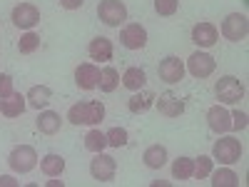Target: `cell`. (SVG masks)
Returning <instances> with one entry per match:
<instances>
[{"label": "cell", "mask_w": 249, "mask_h": 187, "mask_svg": "<svg viewBox=\"0 0 249 187\" xmlns=\"http://www.w3.org/2000/svg\"><path fill=\"white\" fill-rule=\"evenodd\" d=\"M105 117V105L97 100H85V102H75L68 110V120L72 125H100Z\"/></svg>", "instance_id": "obj_1"}, {"label": "cell", "mask_w": 249, "mask_h": 187, "mask_svg": "<svg viewBox=\"0 0 249 187\" xmlns=\"http://www.w3.org/2000/svg\"><path fill=\"white\" fill-rule=\"evenodd\" d=\"M214 95H217L219 102H224V105H234V102H239L244 97V85L239 82V77L224 75L214 82Z\"/></svg>", "instance_id": "obj_2"}, {"label": "cell", "mask_w": 249, "mask_h": 187, "mask_svg": "<svg viewBox=\"0 0 249 187\" xmlns=\"http://www.w3.org/2000/svg\"><path fill=\"white\" fill-rule=\"evenodd\" d=\"M8 165H10L13 172L28 175L30 170H35V165H37V152H35V148H30V145H18V148H13V152H10V157H8Z\"/></svg>", "instance_id": "obj_3"}, {"label": "cell", "mask_w": 249, "mask_h": 187, "mask_svg": "<svg viewBox=\"0 0 249 187\" xmlns=\"http://www.w3.org/2000/svg\"><path fill=\"white\" fill-rule=\"evenodd\" d=\"M97 15L105 25L110 28H120L124 20H127V5L122 0H100L97 5Z\"/></svg>", "instance_id": "obj_4"}, {"label": "cell", "mask_w": 249, "mask_h": 187, "mask_svg": "<svg viewBox=\"0 0 249 187\" xmlns=\"http://www.w3.org/2000/svg\"><path fill=\"white\" fill-rule=\"evenodd\" d=\"M239 157H242V145H239V140H234V137H222V140L214 142L212 160H217V162H222V165H234V162H239Z\"/></svg>", "instance_id": "obj_5"}, {"label": "cell", "mask_w": 249, "mask_h": 187, "mask_svg": "<svg viewBox=\"0 0 249 187\" xmlns=\"http://www.w3.org/2000/svg\"><path fill=\"white\" fill-rule=\"evenodd\" d=\"M249 33V20L244 13H230L222 23V35L232 43H242Z\"/></svg>", "instance_id": "obj_6"}, {"label": "cell", "mask_w": 249, "mask_h": 187, "mask_svg": "<svg viewBox=\"0 0 249 187\" xmlns=\"http://www.w3.org/2000/svg\"><path fill=\"white\" fill-rule=\"evenodd\" d=\"M115 172H117L115 157L112 155H105V152H95V157L90 162V175L97 182H112L115 180Z\"/></svg>", "instance_id": "obj_7"}, {"label": "cell", "mask_w": 249, "mask_h": 187, "mask_svg": "<svg viewBox=\"0 0 249 187\" xmlns=\"http://www.w3.org/2000/svg\"><path fill=\"white\" fill-rule=\"evenodd\" d=\"M10 20H13V25L20 28V30H33L40 23V10L33 3H20V5L13 8Z\"/></svg>", "instance_id": "obj_8"}, {"label": "cell", "mask_w": 249, "mask_h": 187, "mask_svg": "<svg viewBox=\"0 0 249 187\" xmlns=\"http://www.w3.org/2000/svg\"><path fill=\"white\" fill-rule=\"evenodd\" d=\"M214 68H217V60L210 55V53H202V50H197V53H192L190 55V60H187V68L184 70H190V75L192 77H210L212 73H214Z\"/></svg>", "instance_id": "obj_9"}, {"label": "cell", "mask_w": 249, "mask_h": 187, "mask_svg": "<svg viewBox=\"0 0 249 187\" xmlns=\"http://www.w3.org/2000/svg\"><path fill=\"white\" fill-rule=\"evenodd\" d=\"M120 43L127 50H142L147 45V30H144L140 23H130L120 30Z\"/></svg>", "instance_id": "obj_10"}, {"label": "cell", "mask_w": 249, "mask_h": 187, "mask_svg": "<svg viewBox=\"0 0 249 187\" xmlns=\"http://www.w3.org/2000/svg\"><path fill=\"white\" fill-rule=\"evenodd\" d=\"M157 75H160V80L167 82V85H177V82L184 77V62L175 55L164 57L160 62V68H157Z\"/></svg>", "instance_id": "obj_11"}, {"label": "cell", "mask_w": 249, "mask_h": 187, "mask_svg": "<svg viewBox=\"0 0 249 187\" xmlns=\"http://www.w3.org/2000/svg\"><path fill=\"white\" fill-rule=\"evenodd\" d=\"M207 125H210V130L217 132V135H224L232 130V115L230 110H224L222 105H212L207 110Z\"/></svg>", "instance_id": "obj_12"}, {"label": "cell", "mask_w": 249, "mask_h": 187, "mask_svg": "<svg viewBox=\"0 0 249 187\" xmlns=\"http://www.w3.org/2000/svg\"><path fill=\"white\" fill-rule=\"evenodd\" d=\"M155 105H157L160 115H164V117H179L184 112V100L170 90L162 93L160 97H155Z\"/></svg>", "instance_id": "obj_13"}, {"label": "cell", "mask_w": 249, "mask_h": 187, "mask_svg": "<svg viewBox=\"0 0 249 187\" xmlns=\"http://www.w3.org/2000/svg\"><path fill=\"white\" fill-rule=\"evenodd\" d=\"M97 80H100V68L92 65V62H82L75 70V82L80 90H95L97 88Z\"/></svg>", "instance_id": "obj_14"}, {"label": "cell", "mask_w": 249, "mask_h": 187, "mask_svg": "<svg viewBox=\"0 0 249 187\" xmlns=\"http://www.w3.org/2000/svg\"><path fill=\"white\" fill-rule=\"evenodd\" d=\"M219 40V30L212 23H197L192 28V43L199 48H212Z\"/></svg>", "instance_id": "obj_15"}, {"label": "cell", "mask_w": 249, "mask_h": 187, "mask_svg": "<svg viewBox=\"0 0 249 187\" xmlns=\"http://www.w3.org/2000/svg\"><path fill=\"white\" fill-rule=\"evenodd\" d=\"M88 53L92 60H100V62H107L112 60V40L105 37V35H97L90 40V45H88Z\"/></svg>", "instance_id": "obj_16"}, {"label": "cell", "mask_w": 249, "mask_h": 187, "mask_svg": "<svg viewBox=\"0 0 249 187\" xmlns=\"http://www.w3.org/2000/svg\"><path fill=\"white\" fill-rule=\"evenodd\" d=\"M28 108V100L25 95H20V93H13L8 97L0 100V112H3L5 117H18V115H23Z\"/></svg>", "instance_id": "obj_17"}, {"label": "cell", "mask_w": 249, "mask_h": 187, "mask_svg": "<svg viewBox=\"0 0 249 187\" xmlns=\"http://www.w3.org/2000/svg\"><path fill=\"white\" fill-rule=\"evenodd\" d=\"M155 93L152 90H135V95L127 100V108H130V112H135V115H140V112H147L152 105H155Z\"/></svg>", "instance_id": "obj_18"}, {"label": "cell", "mask_w": 249, "mask_h": 187, "mask_svg": "<svg viewBox=\"0 0 249 187\" xmlns=\"http://www.w3.org/2000/svg\"><path fill=\"white\" fill-rule=\"evenodd\" d=\"M25 100H28V105H30V108L43 110V108H48V105H50V100H53V90H50L48 85H33V88L28 90Z\"/></svg>", "instance_id": "obj_19"}, {"label": "cell", "mask_w": 249, "mask_h": 187, "mask_svg": "<svg viewBox=\"0 0 249 187\" xmlns=\"http://www.w3.org/2000/svg\"><path fill=\"white\" fill-rule=\"evenodd\" d=\"M35 125H37V130L43 132V135H57L60 128H62V117L55 110H45V112H40V117H37Z\"/></svg>", "instance_id": "obj_20"}, {"label": "cell", "mask_w": 249, "mask_h": 187, "mask_svg": "<svg viewBox=\"0 0 249 187\" xmlns=\"http://www.w3.org/2000/svg\"><path fill=\"white\" fill-rule=\"evenodd\" d=\"M142 160L150 170H160L167 165V148H164V145H150V148L142 152Z\"/></svg>", "instance_id": "obj_21"}, {"label": "cell", "mask_w": 249, "mask_h": 187, "mask_svg": "<svg viewBox=\"0 0 249 187\" xmlns=\"http://www.w3.org/2000/svg\"><path fill=\"white\" fill-rule=\"evenodd\" d=\"M144 85H147V75H144L142 68H127L122 73V88H127V90H142Z\"/></svg>", "instance_id": "obj_22"}, {"label": "cell", "mask_w": 249, "mask_h": 187, "mask_svg": "<svg viewBox=\"0 0 249 187\" xmlns=\"http://www.w3.org/2000/svg\"><path fill=\"white\" fill-rule=\"evenodd\" d=\"M40 170H43L48 177H60L62 172H65V160H62L60 155H55V152H50V155H45L43 160H40Z\"/></svg>", "instance_id": "obj_23"}, {"label": "cell", "mask_w": 249, "mask_h": 187, "mask_svg": "<svg viewBox=\"0 0 249 187\" xmlns=\"http://www.w3.org/2000/svg\"><path fill=\"white\" fill-rule=\"evenodd\" d=\"M117 85H120V73H117L112 65L102 68V70H100V80H97V88H100L102 93H115Z\"/></svg>", "instance_id": "obj_24"}, {"label": "cell", "mask_w": 249, "mask_h": 187, "mask_svg": "<svg viewBox=\"0 0 249 187\" xmlns=\"http://www.w3.org/2000/svg\"><path fill=\"white\" fill-rule=\"evenodd\" d=\"M195 175V160L192 157H177L172 162V177L175 180H190Z\"/></svg>", "instance_id": "obj_25"}, {"label": "cell", "mask_w": 249, "mask_h": 187, "mask_svg": "<svg viewBox=\"0 0 249 187\" xmlns=\"http://www.w3.org/2000/svg\"><path fill=\"white\" fill-rule=\"evenodd\" d=\"M210 177H212V187H237L239 185L237 172L230 170V168H222L217 172H210Z\"/></svg>", "instance_id": "obj_26"}, {"label": "cell", "mask_w": 249, "mask_h": 187, "mask_svg": "<svg viewBox=\"0 0 249 187\" xmlns=\"http://www.w3.org/2000/svg\"><path fill=\"white\" fill-rule=\"evenodd\" d=\"M105 148H107L105 132H100L97 128H92V130L85 135V150H90V152H102Z\"/></svg>", "instance_id": "obj_27"}, {"label": "cell", "mask_w": 249, "mask_h": 187, "mask_svg": "<svg viewBox=\"0 0 249 187\" xmlns=\"http://www.w3.org/2000/svg\"><path fill=\"white\" fill-rule=\"evenodd\" d=\"M40 48V35L28 30L25 35H20V43H18V50L23 53V55H33L35 50Z\"/></svg>", "instance_id": "obj_28"}, {"label": "cell", "mask_w": 249, "mask_h": 187, "mask_svg": "<svg viewBox=\"0 0 249 187\" xmlns=\"http://www.w3.org/2000/svg\"><path fill=\"white\" fill-rule=\"evenodd\" d=\"M105 137H107V148H124L127 145V130L124 128H110Z\"/></svg>", "instance_id": "obj_29"}, {"label": "cell", "mask_w": 249, "mask_h": 187, "mask_svg": "<svg viewBox=\"0 0 249 187\" xmlns=\"http://www.w3.org/2000/svg\"><path fill=\"white\" fill-rule=\"evenodd\" d=\"M212 157L210 155H199L197 160H195V175L192 177H197V180H204V177H210V172H212Z\"/></svg>", "instance_id": "obj_30"}, {"label": "cell", "mask_w": 249, "mask_h": 187, "mask_svg": "<svg viewBox=\"0 0 249 187\" xmlns=\"http://www.w3.org/2000/svg\"><path fill=\"white\" fill-rule=\"evenodd\" d=\"M155 10H157V15L170 18L179 10V0H155Z\"/></svg>", "instance_id": "obj_31"}, {"label": "cell", "mask_w": 249, "mask_h": 187, "mask_svg": "<svg viewBox=\"0 0 249 187\" xmlns=\"http://www.w3.org/2000/svg\"><path fill=\"white\" fill-rule=\"evenodd\" d=\"M15 90H13V77L10 75H0V100H3V97H8V95H13Z\"/></svg>", "instance_id": "obj_32"}, {"label": "cell", "mask_w": 249, "mask_h": 187, "mask_svg": "<svg viewBox=\"0 0 249 187\" xmlns=\"http://www.w3.org/2000/svg\"><path fill=\"white\" fill-rule=\"evenodd\" d=\"M230 115H232V130H247V112L234 110Z\"/></svg>", "instance_id": "obj_33"}, {"label": "cell", "mask_w": 249, "mask_h": 187, "mask_svg": "<svg viewBox=\"0 0 249 187\" xmlns=\"http://www.w3.org/2000/svg\"><path fill=\"white\" fill-rule=\"evenodd\" d=\"M85 5V0H60V8H65V10H77Z\"/></svg>", "instance_id": "obj_34"}, {"label": "cell", "mask_w": 249, "mask_h": 187, "mask_svg": "<svg viewBox=\"0 0 249 187\" xmlns=\"http://www.w3.org/2000/svg\"><path fill=\"white\" fill-rule=\"evenodd\" d=\"M20 182L15 180V177H10V175H0V187H18Z\"/></svg>", "instance_id": "obj_35"}, {"label": "cell", "mask_w": 249, "mask_h": 187, "mask_svg": "<svg viewBox=\"0 0 249 187\" xmlns=\"http://www.w3.org/2000/svg\"><path fill=\"white\" fill-rule=\"evenodd\" d=\"M48 187H62V180H50Z\"/></svg>", "instance_id": "obj_36"}]
</instances>
